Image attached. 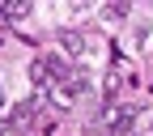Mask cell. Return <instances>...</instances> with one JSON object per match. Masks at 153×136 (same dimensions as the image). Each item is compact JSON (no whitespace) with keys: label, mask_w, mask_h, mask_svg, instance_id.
Masks as SVG:
<instances>
[{"label":"cell","mask_w":153,"mask_h":136,"mask_svg":"<svg viewBox=\"0 0 153 136\" xmlns=\"http://www.w3.org/2000/svg\"><path fill=\"white\" fill-rule=\"evenodd\" d=\"M136 119H140V102H123V106H111L106 128H111V136H132Z\"/></svg>","instance_id":"cell-1"},{"label":"cell","mask_w":153,"mask_h":136,"mask_svg":"<svg viewBox=\"0 0 153 136\" xmlns=\"http://www.w3.org/2000/svg\"><path fill=\"white\" fill-rule=\"evenodd\" d=\"M149 136H153V123H149Z\"/></svg>","instance_id":"cell-7"},{"label":"cell","mask_w":153,"mask_h":136,"mask_svg":"<svg viewBox=\"0 0 153 136\" xmlns=\"http://www.w3.org/2000/svg\"><path fill=\"white\" fill-rule=\"evenodd\" d=\"M4 132H9V119H0V136H4Z\"/></svg>","instance_id":"cell-5"},{"label":"cell","mask_w":153,"mask_h":136,"mask_svg":"<svg viewBox=\"0 0 153 136\" xmlns=\"http://www.w3.org/2000/svg\"><path fill=\"white\" fill-rule=\"evenodd\" d=\"M132 136H136V132H132Z\"/></svg>","instance_id":"cell-8"},{"label":"cell","mask_w":153,"mask_h":136,"mask_svg":"<svg viewBox=\"0 0 153 136\" xmlns=\"http://www.w3.org/2000/svg\"><path fill=\"white\" fill-rule=\"evenodd\" d=\"M0 106H4V89H0Z\"/></svg>","instance_id":"cell-6"},{"label":"cell","mask_w":153,"mask_h":136,"mask_svg":"<svg viewBox=\"0 0 153 136\" xmlns=\"http://www.w3.org/2000/svg\"><path fill=\"white\" fill-rule=\"evenodd\" d=\"M43 68H47V77H51V81H68V77L76 72V68L64 60V55H43Z\"/></svg>","instance_id":"cell-3"},{"label":"cell","mask_w":153,"mask_h":136,"mask_svg":"<svg viewBox=\"0 0 153 136\" xmlns=\"http://www.w3.org/2000/svg\"><path fill=\"white\" fill-rule=\"evenodd\" d=\"M60 38H64V47H68L72 55H85V34H81V30H60Z\"/></svg>","instance_id":"cell-4"},{"label":"cell","mask_w":153,"mask_h":136,"mask_svg":"<svg viewBox=\"0 0 153 136\" xmlns=\"http://www.w3.org/2000/svg\"><path fill=\"white\" fill-rule=\"evenodd\" d=\"M38 102H47V98H38V94H30V98H22V102H17V106L9 111V132H13V128H26Z\"/></svg>","instance_id":"cell-2"}]
</instances>
